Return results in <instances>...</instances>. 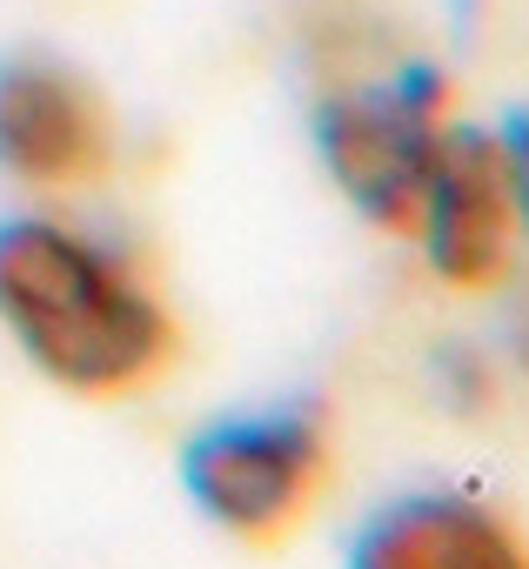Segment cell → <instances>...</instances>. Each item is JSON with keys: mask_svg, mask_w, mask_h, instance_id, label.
<instances>
[{"mask_svg": "<svg viewBox=\"0 0 529 569\" xmlns=\"http://www.w3.org/2000/svg\"><path fill=\"white\" fill-rule=\"evenodd\" d=\"M0 322L21 356L94 402L161 382L181 356L174 316L141 281L61 221H0Z\"/></svg>", "mask_w": 529, "mask_h": 569, "instance_id": "6da1fadb", "label": "cell"}, {"mask_svg": "<svg viewBox=\"0 0 529 569\" xmlns=\"http://www.w3.org/2000/svg\"><path fill=\"white\" fill-rule=\"evenodd\" d=\"M442 128H449V81L436 68H402L382 88H342L316 108V148L336 188L382 234H416Z\"/></svg>", "mask_w": 529, "mask_h": 569, "instance_id": "7a4b0ae2", "label": "cell"}, {"mask_svg": "<svg viewBox=\"0 0 529 569\" xmlns=\"http://www.w3.org/2000/svg\"><path fill=\"white\" fill-rule=\"evenodd\" d=\"M181 482L208 522L241 542L289 536L329 482V436L316 416H241L181 449Z\"/></svg>", "mask_w": 529, "mask_h": 569, "instance_id": "3957f363", "label": "cell"}, {"mask_svg": "<svg viewBox=\"0 0 529 569\" xmlns=\"http://www.w3.org/2000/svg\"><path fill=\"white\" fill-rule=\"evenodd\" d=\"M416 241H422L429 268L462 296H482L509 274L522 214H516V188H509V154L489 128H442Z\"/></svg>", "mask_w": 529, "mask_h": 569, "instance_id": "277c9868", "label": "cell"}, {"mask_svg": "<svg viewBox=\"0 0 529 569\" xmlns=\"http://www.w3.org/2000/svg\"><path fill=\"white\" fill-rule=\"evenodd\" d=\"M0 168L28 188H94L114 168V121L94 81L48 54L0 61Z\"/></svg>", "mask_w": 529, "mask_h": 569, "instance_id": "5b68a950", "label": "cell"}, {"mask_svg": "<svg viewBox=\"0 0 529 569\" xmlns=\"http://www.w3.org/2000/svg\"><path fill=\"white\" fill-rule=\"evenodd\" d=\"M349 569H529V542L469 496H409L362 529Z\"/></svg>", "mask_w": 529, "mask_h": 569, "instance_id": "8992f818", "label": "cell"}, {"mask_svg": "<svg viewBox=\"0 0 529 569\" xmlns=\"http://www.w3.org/2000/svg\"><path fill=\"white\" fill-rule=\"evenodd\" d=\"M496 141L509 154V188H516V214H522V234H529V108H516Z\"/></svg>", "mask_w": 529, "mask_h": 569, "instance_id": "52a82bcc", "label": "cell"}]
</instances>
